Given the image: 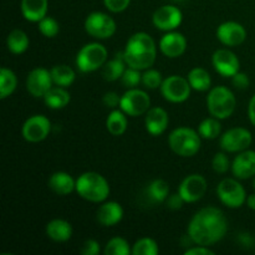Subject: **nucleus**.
<instances>
[{
  "label": "nucleus",
  "mask_w": 255,
  "mask_h": 255,
  "mask_svg": "<svg viewBox=\"0 0 255 255\" xmlns=\"http://www.w3.org/2000/svg\"><path fill=\"white\" fill-rule=\"evenodd\" d=\"M148 194L154 202H164L169 196V184L164 179H154L149 183Z\"/></svg>",
  "instance_id": "34"
},
{
  "label": "nucleus",
  "mask_w": 255,
  "mask_h": 255,
  "mask_svg": "<svg viewBox=\"0 0 255 255\" xmlns=\"http://www.w3.org/2000/svg\"><path fill=\"white\" fill-rule=\"evenodd\" d=\"M158 246L156 241L152 238H141L132 247L133 255H157L158 254Z\"/></svg>",
  "instance_id": "35"
},
{
  "label": "nucleus",
  "mask_w": 255,
  "mask_h": 255,
  "mask_svg": "<svg viewBox=\"0 0 255 255\" xmlns=\"http://www.w3.org/2000/svg\"><path fill=\"white\" fill-rule=\"evenodd\" d=\"M161 94L166 101L172 104H182L187 101L191 96L192 86L188 79L179 76V75H172L166 77L161 85Z\"/></svg>",
  "instance_id": "10"
},
{
  "label": "nucleus",
  "mask_w": 255,
  "mask_h": 255,
  "mask_svg": "<svg viewBox=\"0 0 255 255\" xmlns=\"http://www.w3.org/2000/svg\"><path fill=\"white\" fill-rule=\"evenodd\" d=\"M122 52L127 66L144 71L153 66L157 56V46L152 36L147 32L139 31L127 40Z\"/></svg>",
  "instance_id": "2"
},
{
  "label": "nucleus",
  "mask_w": 255,
  "mask_h": 255,
  "mask_svg": "<svg viewBox=\"0 0 255 255\" xmlns=\"http://www.w3.org/2000/svg\"><path fill=\"white\" fill-rule=\"evenodd\" d=\"M39 31L45 37H55L60 31V25L54 17L45 16L39 21Z\"/></svg>",
  "instance_id": "37"
},
{
  "label": "nucleus",
  "mask_w": 255,
  "mask_h": 255,
  "mask_svg": "<svg viewBox=\"0 0 255 255\" xmlns=\"http://www.w3.org/2000/svg\"><path fill=\"white\" fill-rule=\"evenodd\" d=\"M188 79L189 84H191L192 89L196 90V91H208L211 89L212 85V79L209 72L207 71L203 67H194L191 71L188 72Z\"/></svg>",
  "instance_id": "29"
},
{
  "label": "nucleus",
  "mask_w": 255,
  "mask_h": 255,
  "mask_svg": "<svg viewBox=\"0 0 255 255\" xmlns=\"http://www.w3.org/2000/svg\"><path fill=\"white\" fill-rule=\"evenodd\" d=\"M102 102L106 107L109 109H116L117 106H120V102H121V97L119 96V94L115 91H109L104 95L102 97Z\"/></svg>",
  "instance_id": "43"
},
{
  "label": "nucleus",
  "mask_w": 255,
  "mask_h": 255,
  "mask_svg": "<svg viewBox=\"0 0 255 255\" xmlns=\"http://www.w3.org/2000/svg\"><path fill=\"white\" fill-rule=\"evenodd\" d=\"M80 253L82 255H97L100 253V244L95 239H87L82 244V248L80 249Z\"/></svg>",
  "instance_id": "42"
},
{
  "label": "nucleus",
  "mask_w": 255,
  "mask_h": 255,
  "mask_svg": "<svg viewBox=\"0 0 255 255\" xmlns=\"http://www.w3.org/2000/svg\"><path fill=\"white\" fill-rule=\"evenodd\" d=\"M207 192V179L202 174L193 173L187 176L179 184L178 193L186 203H196L203 198Z\"/></svg>",
  "instance_id": "14"
},
{
  "label": "nucleus",
  "mask_w": 255,
  "mask_h": 255,
  "mask_svg": "<svg viewBox=\"0 0 255 255\" xmlns=\"http://www.w3.org/2000/svg\"><path fill=\"white\" fill-rule=\"evenodd\" d=\"M237 99L233 91L226 86H216L209 90L207 96V109L218 120H226L236 111Z\"/></svg>",
  "instance_id": "4"
},
{
  "label": "nucleus",
  "mask_w": 255,
  "mask_h": 255,
  "mask_svg": "<svg viewBox=\"0 0 255 255\" xmlns=\"http://www.w3.org/2000/svg\"><path fill=\"white\" fill-rule=\"evenodd\" d=\"M166 203H167V207H168L169 209H172V211H178V209L182 208V206H183L186 202H184V199L182 198L181 194L174 193V194H171V196L167 197Z\"/></svg>",
  "instance_id": "44"
},
{
  "label": "nucleus",
  "mask_w": 255,
  "mask_h": 255,
  "mask_svg": "<svg viewBox=\"0 0 255 255\" xmlns=\"http://www.w3.org/2000/svg\"><path fill=\"white\" fill-rule=\"evenodd\" d=\"M253 188H254V191H255V176H254V181H253Z\"/></svg>",
  "instance_id": "49"
},
{
  "label": "nucleus",
  "mask_w": 255,
  "mask_h": 255,
  "mask_svg": "<svg viewBox=\"0 0 255 255\" xmlns=\"http://www.w3.org/2000/svg\"><path fill=\"white\" fill-rule=\"evenodd\" d=\"M228 232V221L223 211L213 206L199 209L187 228V234L197 246L211 247L218 243Z\"/></svg>",
  "instance_id": "1"
},
{
  "label": "nucleus",
  "mask_w": 255,
  "mask_h": 255,
  "mask_svg": "<svg viewBox=\"0 0 255 255\" xmlns=\"http://www.w3.org/2000/svg\"><path fill=\"white\" fill-rule=\"evenodd\" d=\"M128 121H127V115L120 110H112L106 120V128L112 136H122L126 132Z\"/></svg>",
  "instance_id": "27"
},
{
  "label": "nucleus",
  "mask_w": 255,
  "mask_h": 255,
  "mask_svg": "<svg viewBox=\"0 0 255 255\" xmlns=\"http://www.w3.org/2000/svg\"><path fill=\"white\" fill-rule=\"evenodd\" d=\"M231 167V161L224 152H218V153L214 154L213 159H212V168L214 169V172L219 174L227 173Z\"/></svg>",
  "instance_id": "39"
},
{
  "label": "nucleus",
  "mask_w": 255,
  "mask_h": 255,
  "mask_svg": "<svg viewBox=\"0 0 255 255\" xmlns=\"http://www.w3.org/2000/svg\"><path fill=\"white\" fill-rule=\"evenodd\" d=\"M109 52L100 42H90L82 46L76 55V66L84 74L102 69L106 64Z\"/></svg>",
  "instance_id": "6"
},
{
  "label": "nucleus",
  "mask_w": 255,
  "mask_h": 255,
  "mask_svg": "<svg viewBox=\"0 0 255 255\" xmlns=\"http://www.w3.org/2000/svg\"><path fill=\"white\" fill-rule=\"evenodd\" d=\"M42 99H44L45 105L49 109L61 110L69 105L71 96H70V92L67 91L66 87L52 86Z\"/></svg>",
  "instance_id": "26"
},
{
  "label": "nucleus",
  "mask_w": 255,
  "mask_h": 255,
  "mask_svg": "<svg viewBox=\"0 0 255 255\" xmlns=\"http://www.w3.org/2000/svg\"><path fill=\"white\" fill-rule=\"evenodd\" d=\"M85 30L95 39H110L116 32V22L106 12L94 11L87 15L85 20Z\"/></svg>",
  "instance_id": "9"
},
{
  "label": "nucleus",
  "mask_w": 255,
  "mask_h": 255,
  "mask_svg": "<svg viewBox=\"0 0 255 255\" xmlns=\"http://www.w3.org/2000/svg\"><path fill=\"white\" fill-rule=\"evenodd\" d=\"M51 77L54 85L61 87H69L74 84L75 79H76V74H75L74 69L70 67L69 65H55L51 70Z\"/></svg>",
  "instance_id": "30"
},
{
  "label": "nucleus",
  "mask_w": 255,
  "mask_h": 255,
  "mask_svg": "<svg viewBox=\"0 0 255 255\" xmlns=\"http://www.w3.org/2000/svg\"><path fill=\"white\" fill-rule=\"evenodd\" d=\"M46 236L56 243H65L72 237V226L65 219H52L46 224Z\"/></svg>",
  "instance_id": "24"
},
{
  "label": "nucleus",
  "mask_w": 255,
  "mask_h": 255,
  "mask_svg": "<svg viewBox=\"0 0 255 255\" xmlns=\"http://www.w3.org/2000/svg\"><path fill=\"white\" fill-rule=\"evenodd\" d=\"M120 109L127 116H142V115H146L147 111L151 109V99L143 90H139L137 87L128 89L121 96Z\"/></svg>",
  "instance_id": "8"
},
{
  "label": "nucleus",
  "mask_w": 255,
  "mask_h": 255,
  "mask_svg": "<svg viewBox=\"0 0 255 255\" xmlns=\"http://www.w3.org/2000/svg\"><path fill=\"white\" fill-rule=\"evenodd\" d=\"M214 69L223 77H232L241 70V62L237 55L229 49H218L212 56Z\"/></svg>",
  "instance_id": "16"
},
{
  "label": "nucleus",
  "mask_w": 255,
  "mask_h": 255,
  "mask_svg": "<svg viewBox=\"0 0 255 255\" xmlns=\"http://www.w3.org/2000/svg\"><path fill=\"white\" fill-rule=\"evenodd\" d=\"M201 134L189 127L174 128L168 136V146L181 157H192L201 149Z\"/></svg>",
  "instance_id": "5"
},
{
  "label": "nucleus",
  "mask_w": 255,
  "mask_h": 255,
  "mask_svg": "<svg viewBox=\"0 0 255 255\" xmlns=\"http://www.w3.org/2000/svg\"><path fill=\"white\" fill-rule=\"evenodd\" d=\"M76 192L85 201L101 203L110 196V184L97 172H85L76 179Z\"/></svg>",
  "instance_id": "3"
},
{
  "label": "nucleus",
  "mask_w": 255,
  "mask_h": 255,
  "mask_svg": "<svg viewBox=\"0 0 255 255\" xmlns=\"http://www.w3.org/2000/svg\"><path fill=\"white\" fill-rule=\"evenodd\" d=\"M30 40L26 32L22 31L20 29H14L6 39V46L10 52L15 55L24 54L27 49H29Z\"/></svg>",
  "instance_id": "28"
},
{
  "label": "nucleus",
  "mask_w": 255,
  "mask_h": 255,
  "mask_svg": "<svg viewBox=\"0 0 255 255\" xmlns=\"http://www.w3.org/2000/svg\"><path fill=\"white\" fill-rule=\"evenodd\" d=\"M247 37V30L237 21H226L217 29V39L226 46H239Z\"/></svg>",
  "instance_id": "17"
},
{
  "label": "nucleus",
  "mask_w": 255,
  "mask_h": 255,
  "mask_svg": "<svg viewBox=\"0 0 255 255\" xmlns=\"http://www.w3.org/2000/svg\"><path fill=\"white\" fill-rule=\"evenodd\" d=\"M104 253L106 255H128L132 253V248H129V244L126 239L115 237L107 242Z\"/></svg>",
  "instance_id": "33"
},
{
  "label": "nucleus",
  "mask_w": 255,
  "mask_h": 255,
  "mask_svg": "<svg viewBox=\"0 0 255 255\" xmlns=\"http://www.w3.org/2000/svg\"><path fill=\"white\" fill-rule=\"evenodd\" d=\"M54 85L51 72L44 67L31 70L26 77V90L31 96L41 99Z\"/></svg>",
  "instance_id": "15"
},
{
  "label": "nucleus",
  "mask_w": 255,
  "mask_h": 255,
  "mask_svg": "<svg viewBox=\"0 0 255 255\" xmlns=\"http://www.w3.org/2000/svg\"><path fill=\"white\" fill-rule=\"evenodd\" d=\"M246 203H247V206L252 209V211H255V193L247 197Z\"/></svg>",
  "instance_id": "48"
},
{
  "label": "nucleus",
  "mask_w": 255,
  "mask_h": 255,
  "mask_svg": "<svg viewBox=\"0 0 255 255\" xmlns=\"http://www.w3.org/2000/svg\"><path fill=\"white\" fill-rule=\"evenodd\" d=\"M51 131V122L44 115H34L24 122L21 128L22 137L30 143L41 142L49 136Z\"/></svg>",
  "instance_id": "12"
},
{
  "label": "nucleus",
  "mask_w": 255,
  "mask_h": 255,
  "mask_svg": "<svg viewBox=\"0 0 255 255\" xmlns=\"http://www.w3.org/2000/svg\"><path fill=\"white\" fill-rule=\"evenodd\" d=\"M169 124L168 114L162 107H151L144 117V126L152 136H159L167 129Z\"/></svg>",
  "instance_id": "20"
},
{
  "label": "nucleus",
  "mask_w": 255,
  "mask_h": 255,
  "mask_svg": "<svg viewBox=\"0 0 255 255\" xmlns=\"http://www.w3.org/2000/svg\"><path fill=\"white\" fill-rule=\"evenodd\" d=\"M186 255H214V253L212 249H209V247H204V246H197L194 244L193 247H189L186 252H184Z\"/></svg>",
  "instance_id": "45"
},
{
  "label": "nucleus",
  "mask_w": 255,
  "mask_h": 255,
  "mask_svg": "<svg viewBox=\"0 0 255 255\" xmlns=\"http://www.w3.org/2000/svg\"><path fill=\"white\" fill-rule=\"evenodd\" d=\"M97 222L104 227H114L124 218V208L120 203L114 201L101 204L97 209Z\"/></svg>",
  "instance_id": "21"
},
{
  "label": "nucleus",
  "mask_w": 255,
  "mask_h": 255,
  "mask_svg": "<svg viewBox=\"0 0 255 255\" xmlns=\"http://www.w3.org/2000/svg\"><path fill=\"white\" fill-rule=\"evenodd\" d=\"M49 9L47 0H21L20 10L25 20L31 22H39L44 19Z\"/></svg>",
  "instance_id": "22"
},
{
  "label": "nucleus",
  "mask_w": 255,
  "mask_h": 255,
  "mask_svg": "<svg viewBox=\"0 0 255 255\" xmlns=\"http://www.w3.org/2000/svg\"><path fill=\"white\" fill-rule=\"evenodd\" d=\"M17 86V77L14 71L7 67H1L0 70V99L5 100L10 95L14 94Z\"/></svg>",
  "instance_id": "31"
},
{
  "label": "nucleus",
  "mask_w": 255,
  "mask_h": 255,
  "mask_svg": "<svg viewBox=\"0 0 255 255\" xmlns=\"http://www.w3.org/2000/svg\"><path fill=\"white\" fill-rule=\"evenodd\" d=\"M131 0H104V4L107 10L111 12H122L129 6Z\"/></svg>",
  "instance_id": "40"
},
{
  "label": "nucleus",
  "mask_w": 255,
  "mask_h": 255,
  "mask_svg": "<svg viewBox=\"0 0 255 255\" xmlns=\"http://www.w3.org/2000/svg\"><path fill=\"white\" fill-rule=\"evenodd\" d=\"M162 82H163V79H162V74L158 70H154L149 67V69L144 70V72L142 74V84H143V86L146 89H159Z\"/></svg>",
  "instance_id": "36"
},
{
  "label": "nucleus",
  "mask_w": 255,
  "mask_h": 255,
  "mask_svg": "<svg viewBox=\"0 0 255 255\" xmlns=\"http://www.w3.org/2000/svg\"><path fill=\"white\" fill-rule=\"evenodd\" d=\"M187 49V39L177 31H167L159 40V50L164 56L176 59L182 56Z\"/></svg>",
  "instance_id": "18"
},
{
  "label": "nucleus",
  "mask_w": 255,
  "mask_h": 255,
  "mask_svg": "<svg viewBox=\"0 0 255 255\" xmlns=\"http://www.w3.org/2000/svg\"><path fill=\"white\" fill-rule=\"evenodd\" d=\"M121 82L125 87H127V89H133V87H136L139 82H142L141 71L128 66L125 70L124 75H122Z\"/></svg>",
  "instance_id": "38"
},
{
  "label": "nucleus",
  "mask_w": 255,
  "mask_h": 255,
  "mask_svg": "<svg viewBox=\"0 0 255 255\" xmlns=\"http://www.w3.org/2000/svg\"><path fill=\"white\" fill-rule=\"evenodd\" d=\"M248 116H249V120H251L252 125L255 127V94L252 96L251 101H249Z\"/></svg>",
  "instance_id": "47"
},
{
  "label": "nucleus",
  "mask_w": 255,
  "mask_h": 255,
  "mask_svg": "<svg viewBox=\"0 0 255 255\" xmlns=\"http://www.w3.org/2000/svg\"><path fill=\"white\" fill-rule=\"evenodd\" d=\"M126 66L127 64L125 61L124 52H117L116 56L110 61H106V64L102 67V77L109 82L117 81L122 77Z\"/></svg>",
  "instance_id": "25"
},
{
  "label": "nucleus",
  "mask_w": 255,
  "mask_h": 255,
  "mask_svg": "<svg viewBox=\"0 0 255 255\" xmlns=\"http://www.w3.org/2000/svg\"><path fill=\"white\" fill-rule=\"evenodd\" d=\"M238 239H239V242H241L242 246L247 247V248H252V247L255 246V239L253 238V236L249 233L239 234Z\"/></svg>",
  "instance_id": "46"
},
{
  "label": "nucleus",
  "mask_w": 255,
  "mask_h": 255,
  "mask_svg": "<svg viewBox=\"0 0 255 255\" xmlns=\"http://www.w3.org/2000/svg\"><path fill=\"white\" fill-rule=\"evenodd\" d=\"M198 132L202 138L206 139H214L218 136H221L222 125L218 119L216 117H208L203 120L198 126Z\"/></svg>",
  "instance_id": "32"
},
{
  "label": "nucleus",
  "mask_w": 255,
  "mask_h": 255,
  "mask_svg": "<svg viewBox=\"0 0 255 255\" xmlns=\"http://www.w3.org/2000/svg\"><path fill=\"white\" fill-rule=\"evenodd\" d=\"M232 173L237 179H249L255 176V151L239 152L232 162Z\"/></svg>",
  "instance_id": "19"
},
{
  "label": "nucleus",
  "mask_w": 255,
  "mask_h": 255,
  "mask_svg": "<svg viewBox=\"0 0 255 255\" xmlns=\"http://www.w3.org/2000/svg\"><path fill=\"white\" fill-rule=\"evenodd\" d=\"M253 142V136L251 131L244 127H234L228 129L221 136V147L224 152L237 153L246 151L251 147Z\"/></svg>",
  "instance_id": "11"
},
{
  "label": "nucleus",
  "mask_w": 255,
  "mask_h": 255,
  "mask_svg": "<svg viewBox=\"0 0 255 255\" xmlns=\"http://www.w3.org/2000/svg\"><path fill=\"white\" fill-rule=\"evenodd\" d=\"M49 188L57 196H67L76 191V181L66 172H55L49 178Z\"/></svg>",
  "instance_id": "23"
},
{
  "label": "nucleus",
  "mask_w": 255,
  "mask_h": 255,
  "mask_svg": "<svg viewBox=\"0 0 255 255\" xmlns=\"http://www.w3.org/2000/svg\"><path fill=\"white\" fill-rule=\"evenodd\" d=\"M232 84H233V86L236 89L246 90L249 86V84H251V80H249L248 75L239 71L234 76H232Z\"/></svg>",
  "instance_id": "41"
},
{
  "label": "nucleus",
  "mask_w": 255,
  "mask_h": 255,
  "mask_svg": "<svg viewBox=\"0 0 255 255\" xmlns=\"http://www.w3.org/2000/svg\"><path fill=\"white\" fill-rule=\"evenodd\" d=\"M182 20L183 14L181 9L176 5L169 4L158 7L152 16L153 25L162 31H173L182 24Z\"/></svg>",
  "instance_id": "13"
},
{
  "label": "nucleus",
  "mask_w": 255,
  "mask_h": 255,
  "mask_svg": "<svg viewBox=\"0 0 255 255\" xmlns=\"http://www.w3.org/2000/svg\"><path fill=\"white\" fill-rule=\"evenodd\" d=\"M217 197L226 207L232 209L241 208L247 202V193L239 181L234 178H224L217 186Z\"/></svg>",
  "instance_id": "7"
}]
</instances>
